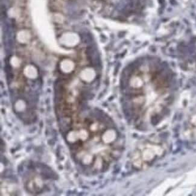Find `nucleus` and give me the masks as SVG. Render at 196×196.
Instances as JSON below:
<instances>
[{
	"mask_svg": "<svg viewBox=\"0 0 196 196\" xmlns=\"http://www.w3.org/2000/svg\"><path fill=\"white\" fill-rule=\"evenodd\" d=\"M117 131L109 121L95 117L78 121L67 135L81 165L93 173L108 169L120 150Z\"/></svg>",
	"mask_w": 196,
	"mask_h": 196,
	"instance_id": "1",
	"label": "nucleus"
},
{
	"mask_svg": "<svg viewBox=\"0 0 196 196\" xmlns=\"http://www.w3.org/2000/svg\"><path fill=\"white\" fill-rule=\"evenodd\" d=\"M132 112L135 120L142 124L153 123L162 115L170 98L167 73L159 63H142L132 77Z\"/></svg>",
	"mask_w": 196,
	"mask_h": 196,
	"instance_id": "2",
	"label": "nucleus"
},
{
	"mask_svg": "<svg viewBox=\"0 0 196 196\" xmlns=\"http://www.w3.org/2000/svg\"><path fill=\"white\" fill-rule=\"evenodd\" d=\"M166 145L160 140L148 139L138 145L132 153V165L138 169H146L161 159L165 153Z\"/></svg>",
	"mask_w": 196,
	"mask_h": 196,
	"instance_id": "3",
	"label": "nucleus"
},
{
	"mask_svg": "<svg viewBox=\"0 0 196 196\" xmlns=\"http://www.w3.org/2000/svg\"><path fill=\"white\" fill-rule=\"evenodd\" d=\"M188 127V130L193 132V136H196V114L189 119Z\"/></svg>",
	"mask_w": 196,
	"mask_h": 196,
	"instance_id": "4",
	"label": "nucleus"
}]
</instances>
